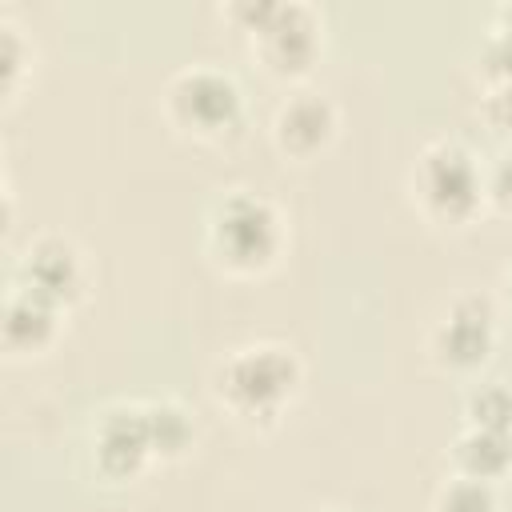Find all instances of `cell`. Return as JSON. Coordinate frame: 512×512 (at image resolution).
<instances>
[{"label":"cell","instance_id":"4","mask_svg":"<svg viewBox=\"0 0 512 512\" xmlns=\"http://www.w3.org/2000/svg\"><path fill=\"white\" fill-rule=\"evenodd\" d=\"M236 84L220 72H208V68H196V72H184L176 84H172V112L180 124L188 128H200V132H216L224 128L232 116H236Z\"/></svg>","mask_w":512,"mask_h":512},{"label":"cell","instance_id":"7","mask_svg":"<svg viewBox=\"0 0 512 512\" xmlns=\"http://www.w3.org/2000/svg\"><path fill=\"white\" fill-rule=\"evenodd\" d=\"M488 344H492V312L484 300H460L448 316V324L440 328L436 336V348L444 352L448 364L456 368H468V364H480L488 356Z\"/></svg>","mask_w":512,"mask_h":512},{"label":"cell","instance_id":"14","mask_svg":"<svg viewBox=\"0 0 512 512\" xmlns=\"http://www.w3.org/2000/svg\"><path fill=\"white\" fill-rule=\"evenodd\" d=\"M440 512H492V492L484 480H456L440 496Z\"/></svg>","mask_w":512,"mask_h":512},{"label":"cell","instance_id":"13","mask_svg":"<svg viewBox=\"0 0 512 512\" xmlns=\"http://www.w3.org/2000/svg\"><path fill=\"white\" fill-rule=\"evenodd\" d=\"M468 412H472V424L476 428H484V432H508L512 428V392L484 388V392L472 396Z\"/></svg>","mask_w":512,"mask_h":512},{"label":"cell","instance_id":"11","mask_svg":"<svg viewBox=\"0 0 512 512\" xmlns=\"http://www.w3.org/2000/svg\"><path fill=\"white\" fill-rule=\"evenodd\" d=\"M456 460L472 480H488L500 476L512 464V436L508 432H484L472 428L460 444H456Z\"/></svg>","mask_w":512,"mask_h":512},{"label":"cell","instance_id":"15","mask_svg":"<svg viewBox=\"0 0 512 512\" xmlns=\"http://www.w3.org/2000/svg\"><path fill=\"white\" fill-rule=\"evenodd\" d=\"M488 116H492L500 128H512V80H504V84L488 96Z\"/></svg>","mask_w":512,"mask_h":512},{"label":"cell","instance_id":"1","mask_svg":"<svg viewBox=\"0 0 512 512\" xmlns=\"http://www.w3.org/2000/svg\"><path fill=\"white\" fill-rule=\"evenodd\" d=\"M224 396L240 412H272L296 384V360L284 348H248L228 360L224 376Z\"/></svg>","mask_w":512,"mask_h":512},{"label":"cell","instance_id":"9","mask_svg":"<svg viewBox=\"0 0 512 512\" xmlns=\"http://www.w3.org/2000/svg\"><path fill=\"white\" fill-rule=\"evenodd\" d=\"M52 300H44V296H36V292H16L12 300H8V316H4V336H8V344H16V348H36V344H44L48 340V332H52Z\"/></svg>","mask_w":512,"mask_h":512},{"label":"cell","instance_id":"8","mask_svg":"<svg viewBox=\"0 0 512 512\" xmlns=\"http://www.w3.org/2000/svg\"><path fill=\"white\" fill-rule=\"evenodd\" d=\"M24 272H28V292H36V296H44L52 304H60L64 296H72L76 284H80L76 256H72V248L64 240H40L28 252Z\"/></svg>","mask_w":512,"mask_h":512},{"label":"cell","instance_id":"5","mask_svg":"<svg viewBox=\"0 0 512 512\" xmlns=\"http://www.w3.org/2000/svg\"><path fill=\"white\" fill-rule=\"evenodd\" d=\"M256 32L264 44V60L276 72H296L312 60V24L304 8H260Z\"/></svg>","mask_w":512,"mask_h":512},{"label":"cell","instance_id":"10","mask_svg":"<svg viewBox=\"0 0 512 512\" xmlns=\"http://www.w3.org/2000/svg\"><path fill=\"white\" fill-rule=\"evenodd\" d=\"M332 128V108L320 96H300L280 112V140L296 152L316 148Z\"/></svg>","mask_w":512,"mask_h":512},{"label":"cell","instance_id":"16","mask_svg":"<svg viewBox=\"0 0 512 512\" xmlns=\"http://www.w3.org/2000/svg\"><path fill=\"white\" fill-rule=\"evenodd\" d=\"M492 196H496L504 208H512V160H504V164L496 168V180H492Z\"/></svg>","mask_w":512,"mask_h":512},{"label":"cell","instance_id":"12","mask_svg":"<svg viewBox=\"0 0 512 512\" xmlns=\"http://www.w3.org/2000/svg\"><path fill=\"white\" fill-rule=\"evenodd\" d=\"M144 416H148V436H152V448L156 452H180L188 444L192 428H188V420H184L180 408L160 404V408H144Z\"/></svg>","mask_w":512,"mask_h":512},{"label":"cell","instance_id":"3","mask_svg":"<svg viewBox=\"0 0 512 512\" xmlns=\"http://www.w3.org/2000/svg\"><path fill=\"white\" fill-rule=\"evenodd\" d=\"M420 192H424V200L436 216L460 220L476 208L480 180H476L472 160L460 148L440 144V148H428L424 160H420Z\"/></svg>","mask_w":512,"mask_h":512},{"label":"cell","instance_id":"2","mask_svg":"<svg viewBox=\"0 0 512 512\" xmlns=\"http://www.w3.org/2000/svg\"><path fill=\"white\" fill-rule=\"evenodd\" d=\"M276 240H280L276 212L260 196L240 192L216 216V248L236 268H260V264H268V256L276 252Z\"/></svg>","mask_w":512,"mask_h":512},{"label":"cell","instance_id":"6","mask_svg":"<svg viewBox=\"0 0 512 512\" xmlns=\"http://www.w3.org/2000/svg\"><path fill=\"white\" fill-rule=\"evenodd\" d=\"M100 468L112 472V476H132L148 448H152V436H148V416L144 408H120V412H108L104 424H100Z\"/></svg>","mask_w":512,"mask_h":512}]
</instances>
